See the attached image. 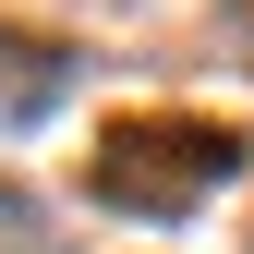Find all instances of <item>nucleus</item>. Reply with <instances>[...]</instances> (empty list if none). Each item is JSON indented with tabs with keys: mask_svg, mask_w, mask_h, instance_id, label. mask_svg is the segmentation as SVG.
<instances>
[{
	"mask_svg": "<svg viewBox=\"0 0 254 254\" xmlns=\"http://www.w3.org/2000/svg\"><path fill=\"white\" fill-rule=\"evenodd\" d=\"M73 97V49H37V37H0V121H49Z\"/></svg>",
	"mask_w": 254,
	"mask_h": 254,
	"instance_id": "f03ea898",
	"label": "nucleus"
},
{
	"mask_svg": "<svg viewBox=\"0 0 254 254\" xmlns=\"http://www.w3.org/2000/svg\"><path fill=\"white\" fill-rule=\"evenodd\" d=\"M242 133L230 121H194V109H121L97 121V157H85V194L109 218H157V230H182L206 194H230L242 182Z\"/></svg>",
	"mask_w": 254,
	"mask_h": 254,
	"instance_id": "f257e3e1",
	"label": "nucleus"
}]
</instances>
